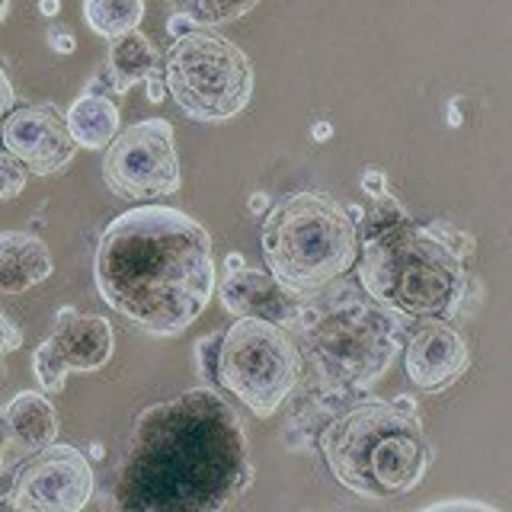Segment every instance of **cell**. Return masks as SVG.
<instances>
[{
  "mask_svg": "<svg viewBox=\"0 0 512 512\" xmlns=\"http://www.w3.org/2000/svg\"><path fill=\"white\" fill-rule=\"evenodd\" d=\"M32 375H36L39 388L45 394H61L64 391V381H68V368H64V362L55 356V349L45 343L36 346V352H32Z\"/></svg>",
  "mask_w": 512,
  "mask_h": 512,
  "instance_id": "44dd1931",
  "label": "cell"
},
{
  "mask_svg": "<svg viewBox=\"0 0 512 512\" xmlns=\"http://www.w3.org/2000/svg\"><path fill=\"white\" fill-rule=\"evenodd\" d=\"M55 272L45 240L26 231H0V295H23Z\"/></svg>",
  "mask_w": 512,
  "mask_h": 512,
  "instance_id": "2e32d148",
  "label": "cell"
},
{
  "mask_svg": "<svg viewBox=\"0 0 512 512\" xmlns=\"http://www.w3.org/2000/svg\"><path fill=\"white\" fill-rule=\"evenodd\" d=\"M144 20V0H84V23L103 39H119Z\"/></svg>",
  "mask_w": 512,
  "mask_h": 512,
  "instance_id": "d6986e66",
  "label": "cell"
},
{
  "mask_svg": "<svg viewBox=\"0 0 512 512\" xmlns=\"http://www.w3.org/2000/svg\"><path fill=\"white\" fill-rule=\"evenodd\" d=\"M7 423V455L29 458L58 439V410L45 391H20L4 407Z\"/></svg>",
  "mask_w": 512,
  "mask_h": 512,
  "instance_id": "9a60e30c",
  "label": "cell"
},
{
  "mask_svg": "<svg viewBox=\"0 0 512 512\" xmlns=\"http://www.w3.org/2000/svg\"><path fill=\"white\" fill-rule=\"evenodd\" d=\"M173 125L167 119H141L122 128L103 154V180L112 196L125 202L167 199L180 189Z\"/></svg>",
  "mask_w": 512,
  "mask_h": 512,
  "instance_id": "9c48e42d",
  "label": "cell"
},
{
  "mask_svg": "<svg viewBox=\"0 0 512 512\" xmlns=\"http://www.w3.org/2000/svg\"><path fill=\"white\" fill-rule=\"evenodd\" d=\"M189 26H196V23H192L183 10L176 13V16H170V32H173V39H176V36H183V32H189Z\"/></svg>",
  "mask_w": 512,
  "mask_h": 512,
  "instance_id": "83f0119b",
  "label": "cell"
},
{
  "mask_svg": "<svg viewBox=\"0 0 512 512\" xmlns=\"http://www.w3.org/2000/svg\"><path fill=\"white\" fill-rule=\"evenodd\" d=\"M0 503H4V500H0Z\"/></svg>",
  "mask_w": 512,
  "mask_h": 512,
  "instance_id": "d6a6232c",
  "label": "cell"
},
{
  "mask_svg": "<svg viewBox=\"0 0 512 512\" xmlns=\"http://www.w3.org/2000/svg\"><path fill=\"white\" fill-rule=\"evenodd\" d=\"M320 452L330 474L365 500L410 493L429 471V442L410 400H365L324 429Z\"/></svg>",
  "mask_w": 512,
  "mask_h": 512,
  "instance_id": "3957f363",
  "label": "cell"
},
{
  "mask_svg": "<svg viewBox=\"0 0 512 512\" xmlns=\"http://www.w3.org/2000/svg\"><path fill=\"white\" fill-rule=\"evenodd\" d=\"M359 285L381 308L404 317H452L464 301L461 253L439 228H416L400 215L375 231H362Z\"/></svg>",
  "mask_w": 512,
  "mask_h": 512,
  "instance_id": "277c9868",
  "label": "cell"
},
{
  "mask_svg": "<svg viewBox=\"0 0 512 512\" xmlns=\"http://www.w3.org/2000/svg\"><path fill=\"white\" fill-rule=\"evenodd\" d=\"M48 346L64 362L68 372H96L112 359L116 330L100 314H80L74 308H61L55 317V333Z\"/></svg>",
  "mask_w": 512,
  "mask_h": 512,
  "instance_id": "5bb4252c",
  "label": "cell"
},
{
  "mask_svg": "<svg viewBox=\"0 0 512 512\" xmlns=\"http://www.w3.org/2000/svg\"><path fill=\"white\" fill-rule=\"evenodd\" d=\"M109 84L116 93H128L135 84L160 74V52L144 32L132 29L119 39H109Z\"/></svg>",
  "mask_w": 512,
  "mask_h": 512,
  "instance_id": "ac0fdd59",
  "label": "cell"
},
{
  "mask_svg": "<svg viewBox=\"0 0 512 512\" xmlns=\"http://www.w3.org/2000/svg\"><path fill=\"white\" fill-rule=\"evenodd\" d=\"M7 13H10V0H0V23L7 20Z\"/></svg>",
  "mask_w": 512,
  "mask_h": 512,
  "instance_id": "1f68e13d",
  "label": "cell"
},
{
  "mask_svg": "<svg viewBox=\"0 0 512 512\" xmlns=\"http://www.w3.org/2000/svg\"><path fill=\"white\" fill-rule=\"evenodd\" d=\"M304 356L333 388H368L391 368L400 349L397 314L359 285H336L301 301L295 324Z\"/></svg>",
  "mask_w": 512,
  "mask_h": 512,
  "instance_id": "5b68a950",
  "label": "cell"
},
{
  "mask_svg": "<svg viewBox=\"0 0 512 512\" xmlns=\"http://www.w3.org/2000/svg\"><path fill=\"white\" fill-rule=\"evenodd\" d=\"M96 477L84 452L52 442L23 458L4 503L23 512H80L93 500Z\"/></svg>",
  "mask_w": 512,
  "mask_h": 512,
  "instance_id": "30bf717a",
  "label": "cell"
},
{
  "mask_svg": "<svg viewBox=\"0 0 512 512\" xmlns=\"http://www.w3.org/2000/svg\"><path fill=\"white\" fill-rule=\"evenodd\" d=\"M58 10H61V0H39L42 16H58Z\"/></svg>",
  "mask_w": 512,
  "mask_h": 512,
  "instance_id": "f1b7e54d",
  "label": "cell"
},
{
  "mask_svg": "<svg viewBox=\"0 0 512 512\" xmlns=\"http://www.w3.org/2000/svg\"><path fill=\"white\" fill-rule=\"evenodd\" d=\"M247 263H244V256H240V253H231L228 256V272H234V269H244Z\"/></svg>",
  "mask_w": 512,
  "mask_h": 512,
  "instance_id": "f546056e",
  "label": "cell"
},
{
  "mask_svg": "<svg viewBox=\"0 0 512 512\" xmlns=\"http://www.w3.org/2000/svg\"><path fill=\"white\" fill-rule=\"evenodd\" d=\"M144 87H148V100H151V103H164V96H167V84H164V77L154 74V77L144 80Z\"/></svg>",
  "mask_w": 512,
  "mask_h": 512,
  "instance_id": "4316f807",
  "label": "cell"
},
{
  "mask_svg": "<svg viewBox=\"0 0 512 512\" xmlns=\"http://www.w3.org/2000/svg\"><path fill=\"white\" fill-rule=\"evenodd\" d=\"M253 480L244 420L199 384L138 413L116 474V506L132 512H218Z\"/></svg>",
  "mask_w": 512,
  "mask_h": 512,
  "instance_id": "6da1fadb",
  "label": "cell"
},
{
  "mask_svg": "<svg viewBox=\"0 0 512 512\" xmlns=\"http://www.w3.org/2000/svg\"><path fill=\"white\" fill-rule=\"evenodd\" d=\"M263 256L288 292L308 298L359 260V224L324 192H295L263 221Z\"/></svg>",
  "mask_w": 512,
  "mask_h": 512,
  "instance_id": "8992f818",
  "label": "cell"
},
{
  "mask_svg": "<svg viewBox=\"0 0 512 512\" xmlns=\"http://www.w3.org/2000/svg\"><path fill=\"white\" fill-rule=\"evenodd\" d=\"M250 208H253V212H263V208H266V196H253Z\"/></svg>",
  "mask_w": 512,
  "mask_h": 512,
  "instance_id": "4dcf8cb0",
  "label": "cell"
},
{
  "mask_svg": "<svg viewBox=\"0 0 512 512\" xmlns=\"http://www.w3.org/2000/svg\"><path fill=\"white\" fill-rule=\"evenodd\" d=\"M96 292L151 336H176L212 304L218 266L196 218L170 205H135L112 218L96 244Z\"/></svg>",
  "mask_w": 512,
  "mask_h": 512,
  "instance_id": "7a4b0ae2",
  "label": "cell"
},
{
  "mask_svg": "<svg viewBox=\"0 0 512 512\" xmlns=\"http://www.w3.org/2000/svg\"><path fill=\"white\" fill-rule=\"evenodd\" d=\"M260 0H180V10L196 26H224L247 16Z\"/></svg>",
  "mask_w": 512,
  "mask_h": 512,
  "instance_id": "ffe728a7",
  "label": "cell"
},
{
  "mask_svg": "<svg viewBox=\"0 0 512 512\" xmlns=\"http://www.w3.org/2000/svg\"><path fill=\"white\" fill-rule=\"evenodd\" d=\"M215 292L224 311H231L234 317H263L282 327H292L301 308V295L288 292L272 272L250 266L228 272Z\"/></svg>",
  "mask_w": 512,
  "mask_h": 512,
  "instance_id": "4fadbf2b",
  "label": "cell"
},
{
  "mask_svg": "<svg viewBox=\"0 0 512 512\" xmlns=\"http://www.w3.org/2000/svg\"><path fill=\"white\" fill-rule=\"evenodd\" d=\"M301 378V352L282 324L263 317H237L221 333L215 384L237 394L256 416H272Z\"/></svg>",
  "mask_w": 512,
  "mask_h": 512,
  "instance_id": "ba28073f",
  "label": "cell"
},
{
  "mask_svg": "<svg viewBox=\"0 0 512 512\" xmlns=\"http://www.w3.org/2000/svg\"><path fill=\"white\" fill-rule=\"evenodd\" d=\"M404 365L420 391H445L468 372L471 352L445 317H420L410 330Z\"/></svg>",
  "mask_w": 512,
  "mask_h": 512,
  "instance_id": "7c38bea8",
  "label": "cell"
},
{
  "mask_svg": "<svg viewBox=\"0 0 512 512\" xmlns=\"http://www.w3.org/2000/svg\"><path fill=\"white\" fill-rule=\"evenodd\" d=\"M218 346H221V333L215 336H205V340L196 343V365H199V375L205 384L215 381V365H218Z\"/></svg>",
  "mask_w": 512,
  "mask_h": 512,
  "instance_id": "603a6c76",
  "label": "cell"
},
{
  "mask_svg": "<svg viewBox=\"0 0 512 512\" xmlns=\"http://www.w3.org/2000/svg\"><path fill=\"white\" fill-rule=\"evenodd\" d=\"M13 100H16V93H13V84H10V77L7 71L0 68V122H4V116L13 109Z\"/></svg>",
  "mask_w": 512,
  "mask_h": 512,
  "instance_id": "484cf974",
  "label": "cell"
},
{
  "mask_svg": "<svg viewBox=\"0 0 512 512\" xmlns=\"http://www.w3.org/2000/svg\"><path fill=\"white\" fill-rule=\"evenodd\" d=\"M0 141L36 176H55L71 164L77 141L71 138L68 119L55 106H16L0 122Z\"/></svg>",
  "mask_w": 512,
  "mask_h": 512,
  "instance_id": "8fae6325",
  "label": "cell"
},
{
  "mask_svg": "<svg viewBox=\"0 0 512 512\" xmlns=\"http://www.w3.org/2000/svg\"><path fill=\"white\" fill-rule=\"evenodd\" d=\"M164 84L189 119L215 125L247 109L253 68L231 39L212 29H189L167 48Z\"/></svg>",
  "mask_w": 512,
  "mask_h": 512,
  "instance_id": "52a82bcc",
  "label": "cell"
},
{
  "mask_svg": "<svg viewBox=\"0 0 512 512\" xmlns=\"http://www.w3.org/2000/svg\"><path fill=\"white\" fill-rule=\"evenodd\" d=\"M26 180H29V170L7 148L0 151V202L20 196L26 189Z\"/></svg>",
  "mask_w": 512,
  "mask_h": 512,
  "instance_id": "7402d4cb",
  "label": "cell"
},
{
  "mask_svg": "<svg viewBox=\"0 0 512 512\" xmlns=\"http://www.w3.org/2000/svg\"><path fill=\"white\" fill-rule=\"evenodd\" d=\"M71 128V138L77 141V148L84 151H106L112 138L122 132V116L119 106L103 93H84L71 103V109L64 112Z\"/></svg>",
  "mask_w": 512,
  "mask_h": 512,
  "instance_id": "e0dca14e",
  "label": "cell"
},
{
  "mask_svg": "<svg viewBox=\"0 0 512 512\" xmlns=\"http://www.w3.org/2000/svg\"><path fill=\"white\" fill-rule=\"evenodd\" d=\"M48 45H52V52L58 55H71L77 48V39H74V32H68L64 26H52L48 29Z\"/></svg>",
  "mask_w": 512,
  "mask_h": 512,
  "instance_id": "d4e9b609",
  "label": "cell"
},
{
  "mask_svg": "<svg viewBox=\"0 0 512 512\" xmlns=\"http://www.w3.org/2000/svg\"><path fill=\"white\" fill-rule=\"evenodd\" d=\"M23 346V333H20V327L13 324V320L0 311V359H7L10 352H16Z\"/></svg>",
  "mask_w": 512,
  "mask_h": 512,
  "instance_id": "cb8c5ba5",
  "label": "cell"
}]
</instances>
